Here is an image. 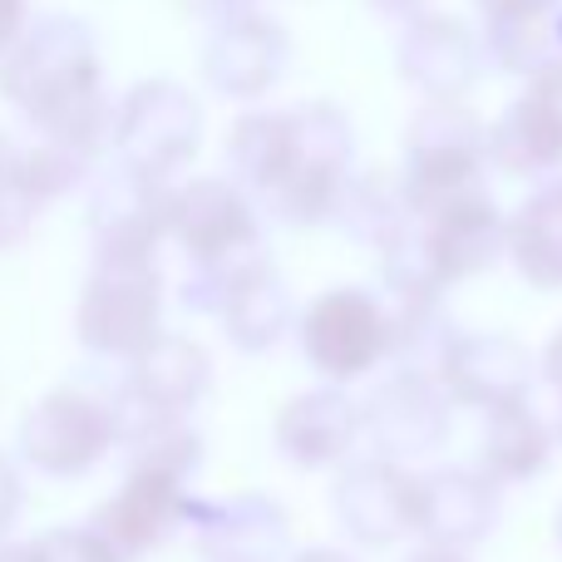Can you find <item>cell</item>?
<instances>
[{"label": "cell", "instance_id": "6da1fadb", "mask_svg": "<svg viewBox=\"0 0 562 562\" xmlns=\"http://www.w3.org/2000/svg\"><path fill=\"white\" fill-rule=\"evenodd\" d=\"M94 94H104L99 45L79 15H30L25 30L0 49V99H10L30 124H49Z\"/></svg>", "mask_w": 562, "mask_h": 562}, {"label": "cell", "instance_id": "7a4b0ae2", "mask_svg": "<svg viewBox=\"0 0 562 562\" xmlns=\"http://www.w3.org/2000/svg\"><path fill=\"white\" fill-rule=\"evenodd\" d=\"M488 168V128L464 99H425L405 128V188L409 217H429L454 198L484 188Z\"/></svg>", "mask_w": 562, "mask_h": 562}, {"label": "cell", "instance_id": "3957f363", "mask_svg": "<svg viewBox=\"0 0 562 562\" xmlns=\"http://www.w3.org/2000/svg\"><path fill=\"white\" fill-rule=\"evenodd\" d=\"M291 114V158L281 178L267 188L257 203L281 227H321L336 213V198L350 178V158H356V128L326 99L286 109Z\"/></svg>", "mask_w": 562, "mask_h": 562}, {"label": "cell", "instance_id": "277c9868", "mask_svg": "<svg viewBox=\"0 0 562 562\" xmlns=\"http://www.w3.org/2000/svg\"><path fill=\"white\" fill-rule=\"evenodd\" d=\"M203 144V104L178 79H138L114 109V154L124 168L173 183Z\"/></svg>", "mask_w": 562, "mask_h": 562}, {"label": "cell", "instance_id": "5b68a950", "mask_svg": "<svg viewBox=\"0 0 562 562\" xmlns=\"http://www.w3.org/2000/svg\"><path fill=\"white\" fill-rule=\"evenodd\" d=\"M114 445V405L89 385L49 390L20 419V459L45 479H85Z\"/></svg>", "mask_w": 562, "mask_h": 562}, {"label": "cell", "instance_id": "8992f818", "mask_svg": "<svg viewBox=\"0 0 562 562\" xmlns=\"http://www.w3.org/2000/svg\"><path fill=\"white\" fill-rule=\"evenodd\" d=\"M75 336L104 360H134L164 336V272L94 262L75 301Z\"/></svg>", "mask_w": 562, "mask_h": 562}, {"label": "cell", "instance_id": "52a82bcc", "mask_svg": "<svg viewBox=\"0 0 562 562\" xmlns=\"http://www.w3.org/2000/svg\"><path fill=\"white\" fill-rule=\"evenodd\" d=\"M168 243H178V252L188 257V272L247 262V257L267 252L257 203L223 173L188 178V183L173 188V203H168Z\"/></svg>", "mask_w": 562, "mask_h": 562}, {"label": "cell", "instance_id": "ba28073f", "mask_svg": "<svg viewBox=\"0 0 562 562\" xmlns=\"http://www.w3.org/2000/svg\"><path fill=\"white\" fill-rule=\"evenodd\" d=\"M168 203L173 183L114 164L89 188V247L94 262L158 267V247L168 243Z\"/></svg>", "mask_w": 562, "mask_h": 562}, {"label": "cell", "instance_id": "9c48e42d", "mask_svg": "<svg viewBox=\"0 0 562 562\" xmlns=\"http://www.w3.org/2000/svg\"><path fill=\"white\" fill-rule=\"evenodd\" d=\"M301 350L326 385H350L390 356V321L380 291L336 286L321 291L301 316Z\"/></svg>", "mask_w": 562, "mask_h": 562}, {"label": "cell", "instance_id": "30bf717a", "mask_svg": "<svg viewBox=\"0 0 562 562\" xmlns=\"http://www.w3.org/2000/svg\"><path fill=\"white\" fill-rule=\"evenodd\" d=\"M454 425V400L425 366H400L360 400V435L370 439L375 459L409 464L435 454Z\"/></svg>", "mask_w": 562, "mask_h": 562}, {"label": "cell", "instance_id": "8fae6325", "mask_svg": "<svg viewBox=\"0 0 562 562\" xmlns=\"http://www.w3.org/2000/svg\"><path fill=\"white\" fill-rule=\"evenodd\" d=\"M435 380L454 405L479 415L504 405H524L533 390V356L518 336L504 330H449L435 350Z\"/></svg>", "mask_w": 562, "mask_h": 562}, {"label": "cell", "instance_id": "7c38bea8", "mask_svg": "<svg viewBox=\"0 0 562 562\" xmlns=\"http://www.w3.org/2000/svg\"><path fill=\"white\" fill-rule=\"evenodd\" d=\"M330 508L360 548H395L419 524V474L390 459H356L330 484Z\"/></svg>", "mask_w": 562, "mask_h": 562}, {"label": "cell", "instance_id": "4fadbf2b", "mask_svg": "<svg viewBox=\"0 0 562 562\" xmlns=\"http://www.w3.org/2000/svg\"><path fill=\"white\" fill-rule=\"evenodd\" d=\"M193 504L198 498L188 494V479L158 474V469H128L124 484L94 508L89 528L124 562H138L154 548H164L178 528H188Z\"/></svg>", "mask_w": 562, "mask_h": 562}, {"label": "cell", "instance_id": "5bb4252c", "mask_svg": "<svg viewBox=\"0 0 562 562\" xmlns=\"http://www.w3.org/2000/svg\"><path fill=\"white\" fill-rule=\"evenodd\" d=\"M395 65L400 79L415 85L425 99H464L488 69V59L484 40L479 30H469V20L449 15V10H425L409 25H400Z\"/></svg>", "mask_w": 562, "mask_h": 562}, {"label": "cell", "instance_id": "9a60e30c", "mask_svg": "<svg viewBox=\"0 0 562 562\" xmlns=\"http://www.w3.org/2000/svg\"><path fill=\"white\" fill-rule=\"evenodd\" d=\"M291 40L262 10H243L233 20H217L203 40V79L223 99L252 104L286 75Z\"/></svg>", "mask_w": 562, "mask_h": 562}, {"label": "cell", "instance_id": "2e32d148", "mask_svg": "<svg viewBox=\"0 0 562 562\" xmlns=\"http://www.w3.org/2000/svg\"><path fill=\"white\" fill-rule=\"evenodd\" d=\"M504 498L498 484L479 469L449 464L419 474V524L415 533L425 538V548H445V553H469L474 543H484L498 528Z\"/></svg>", "mask_w": 562, "mask_h": 562}, {"label": "cell", "instance_id": "e0dca14e", "mask_svg": "<svg viewBox=\"0 0 562 562\" xmlns=\"http://www.w3.org/2000/svg\"><path fill=\"white\" fill-rule=\"evenodd\" d=\"M188 528L203 562H281L291 553V524L267 494H233L213 504L198 498Z\"/></svg>", "mask_w": 562, "mask_h": 562}, {"label": "cell", "instance_id": "ac0fdd59", "mask_svg": "<svg viewBox=\"0 0 562 562\" xmlns=\"http://www.w3.org/2000/svg\"><path fill=\"white\" fill-rule=\"evenodd\" d=\"M277 454L296 469H330L346 464V454L360 439V405L340 385H316L291 395L277 409Z\"/></svg>", "mask_w": 562, "mask_h": 562}, {"label": "cell", "instance_id": "d6986e66", "mask_svg": "<svg viewBox=\"0 0 562 562\" xmlns=\"http://www.w3.org/2000/svg\"><path fill=\"white\" fill-rule=\"evenodd\" d=\"M484 20V59L504 75L533 79L558 49L562 0H469Z\"/></svg>", "mask_w": 562, "mask_h": 562}, {"label": "cell", "instance_id": "ffe728a7", "mask_svg": "<svg viewBox=\"0 0 562 562\" xmlns=\"http://www.w3.org/2000/svg\"><path fill=\"white\" fill-rule=\"evenodd\" d=\"M124 390H134L138 400H148L154 409H168V415H193L203 405V395L213 390V356L193 336L164 330L154 346L128 360Z\"/></svg>", "mask_w": 562, "mask_h": 562}, {"label": "cell", "instance_id": "44dd1931", "mask_svg": "<svg viewBox=\"0 0 562 562\" xmlns=\"http://www.w3.org/2000/svg\"><path fill=\"white\" fill-rule=\"evenodd\" d=\"M217 321H223V336L233 340L243 356H262V350L281 346V336L296 321V301H291V286L277 277L272 257H262L257 267H247L237 277V286L223 296L217 306Z\"/></svg>", "mask_w": 562, "mask_h": 562}, {"label": "cell", "instance_id": "7402d4cb", "mask_svg": "<svg viewBox=\"0 0 562 562\" xmlns=\"http://www.w3.org/2000/svg\"><path fill=\"white\" fill-rule=\"evenodd\" d=\"M548 459H553V429L538 419V409L528 400L484 415V429H479V474H488L498 488L538 479L548 469Z\"/></svg>", "mask_w": 562, "mask_h": 562}, {"label": "cell", "instance_id": "603a6c76", "mask_svg": "<svg viewBox=\"0 0 562 562\" xmlns=\"http://www.w3.org/2000/svg\"><path fill=\"white\" fill-rule=\"evenodd\" d=\"M330 223H336L350 243L375 247V252H390V247H395L400 237L415 227V217H409V203H405L400 178L370 168V173H350L346 178Z\"/></svg>", "mask_w": 562, "mask_h": 562}, {"label": "cell", "instance_id": "cb8c5ba5", "mask_svg": "<svg viewBox=\"0 0 562 562\" xmlns=\"http://www.w3.org/2000/svg\"><path fill=\"white\" fill-rule=\"evenodd\" d=\"M508 257L528 286H562V178H548L543 188H533L518 203V213L508 217Z\"/></svg>", "mask_w": 562, "mask_h": 562}, {"label": "cell", "instance_id": "d4e9b609", "mask_svg": "<svg viewBox=\"0 0 562 562\" xmlns=\"http://www.w3.org/2000/svg\"><path fill=\"white\" fill-rule=\"evenodd\" d=\"M291 158V114H272V109H247L233 128H227V168L233 183L247 198H262L281 178Z\"/></svg>", "mask_w": 562, "mask_h": 562}, {"label": "cell", "instance_id": "484cf974", "mask_svg": "<svg viewBox=\"0 0 562 562\" xmlns=\"http://www.w3.org/2000/svg\"><path fill=\"white\" fill-rule=\"evenodd\" d=\"M40 203L25 193L20 183V168H15V138L0 134V252L15 243H25V233L35 227Z\"/></svg>", "mask_w": 562, "mask_h": 562}, {"label": "cell", "instance_id": "4316f807", "mask_svg": "<svg viewBox=\"0 0 562 562\" xmlns=\"http://www.w3.org/2000/svg\"><path fill=\"white\" fill-rule=\"evenodd\" d=\"M30 553H35V562H124L89 524L49 528V533H40L35 543H30Z\"/></svg>", "mask_w": 562, "mask_h": 562}, {"label": "cell", "instance_id": "83f0119b", "mask_svg": "<svg viewBox=\"0 0 562 562\" xmlns=\"http://www.w3.org/2000/svg\"><path fill=\"white\" fill-rule=\"evenodd\" d=\"M20 508H25V479L10 464V454H0V543H5V533L15 528Z\"/></svg>", "mask_w": 562, "mask_h": 562}, {"label": "cell", "instance_id": "f1b7e54d", "mask_svg": "<svg viewBox=\"0 0 562 562\" xmlns=\"http://www.w3.org/2000/svg\"><path fill=\"white\" fill-rule=\"evenodd\" d=\"M178 5H183L188 15H198V20H207V25H217V20L243 15V10H257V0H178Z\"/></svg>", "mask_w": 562, "mask_h": 562}, {"label": "cell", "instance_id": "f546056e", "mask_svg": "<svg viewBox=\"0 0 562 562\" xmlns=\"http://www.w3.org/2000/svg\"><path fill=\"white\" fill-rule=\"evenodd\" d=\"M25 20H30V0H0V49L25 30Z\"/></svg>", "mask_w": 562, "mask_h": 562}, {"label": "cell", "instance_id": "4dcf8cb0", "mask_svg": "<svg viewBox=\"0 0 562 562\" xmlns=\"http://www.w3.org/2000/svg\"><path fill=\"white\" fill-rule=\"evenodd\" d=\"M370 10H380L385 20H400V25H409L415 15H425L429 0H366Z\"/></svg>", "mask_w": 562, "mask_h": 562}, {"label": "cell", "instance_id": "1f68e13d", "mask_svg": "<svg viewBox=\"0 0 562 562\" xmlns=\"http://www.w3.org/2000/svg\"><path fill=\"white\" fill-rule=\"evenodd\" d=\"M543 375L562 390V326L553 330V336H548V350H543Z\"/></svg>", "mask_w": 562, "mask_h": 562}, {"label": "cell", "instance_id": "d6a6232c", "mask_svg": "<svg viewBox=\"0 0 562 562\" xmlns=\"http://www.w3.org/2000/svg\"><path fill=\"white\" fill-rule=\"evenodd\" d=\"M291 562H356V558L340 553V548H306V553H296Z\"/></svg>", "mask_w": 562, "mask_h": 562}, {"label": "cell", "instance_id": "836d02e7", "mask_svg": "<svg viewBox=\"0 0 562 562\" xmlns=\"http://www.w3.org/2000/svg\"><path fill=\"white\" fill-rule=\"evenodd\" d=\"M0 562H35V553H30V543H0Z\"/></svg>", "mask_w": 562, "mask_h": 562}, {"label": "cell", "instance_id": "e575fe53", "mask_svg": "<svg viewBox=\"0 0 562 562\" xmlns=\"http://www.w3.org/2000/svg\"><path fill=\"white\" fill-rule=\"evenodd\" d=\"M409 562H469L464 553H445V548H419Z\"/></svg>", "mask_w": 562, "mask_h": 562}, {"label": "cell", "instance_id": "d590c367", "mask_svg": "<svg viewBox=\"0 0 562 562\" xmlns=\"http://www.w3.org/2000/svg\"><path fill=\"white\" fill-rule=\"evenodd\" d=\"M558 543H562V508H558Z\"/></svg>", "mask_w": 562, "mask_h": 562}, {"label": "cell", "instance_id": "8d00e7d4", "mask_svg": "<svg viewBox=\"0 0 562 562\" xmlns=\"http://www.w3.org/2000/svg\"><path fill=\"white\" fill-rule=\"evenodd\" d=\"M558 445H562V415H558Z\"/></svg>", "mask_w": 562, "mask_h": 562}]
</instances>
